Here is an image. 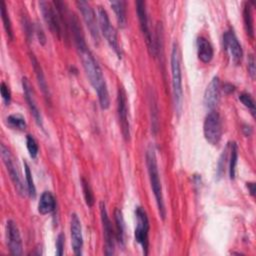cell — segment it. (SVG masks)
Segmentation results:
<instances>
[{
  "label": "cell",
  "instance_id": "6da1fadb",
  "mask_svg": "<svg viewBox=\"0 0 256 256\" xmlns=\"http://www.w3.org/2000/svg\"><path fill=\"white\" fill-rule=\"evenodd\" d=\"M70 24H71L72 33L74 36L76 49H77L79 58L81 60L82 66L85 70V73L89 79V82L91 83V85L93 86V88L95 89L98 95L100 107L102 109H107L110 105V99H109V93H108L107 85H106L102 70L85 42L78 19L72 16L70 18Z\"/></svg>",
  "mask_w": 256,
  "mask_h": 256
},
{
  "label": "cell",
  "instance_id": "7a4b0ae2",
  "mask_svg": "<svg viewBox=\"0 0 256 256\" xmlns=\"http://www.w3.org/2000/svg\"><path fill=\"white\" fill-rule=\"evenodd\" d=\"M145 158H146V166H147V171H148V175H149L150 185H151V188H152L155 200H156V204L158 207L160 217L164 220L165 216H166V210H165V205H164L162 186H161V181H160V176H159V171H158L155 148L152 144H150L148 146V148L146 150Z\"/></svg>",
  "mask_w": 256,
  "mask_h": 256
},
{
  "label": "cell",
  "instance_id": "3957f363",
  "mask_svg": "<svg viewBox=\"0 0 256 256\" xmlns=\"http://www.w3.org/2000/svg\"><path fill=\"white\" fill-rule=\"evenodd\" d=\"M171 75H172V91L175 109L177 113H180L182 107L183 89H182V73L180 65V51L178 44L173 43L171 51Z\"/></svg>",
  "mask_w": 256,
  "mask_h": 256
},
{
  "label": "cell",
  "instance_id": "277c9868",
  "mask_svg": "<svg viewBox=\"0 0 256 256\" xmlns=\"http://www.w3.org/2000/svg\"><path fill=\"white\" fill-rule=\"evenodd\" d=\"M0 152H1V158L3 160V163L6 167V170L10 176V179L17 191V193L21 196L24 197L28 192L27 188L24 186L21 173L19 170L18 165L15 162V158L10 152V150L2 143L0 145Z\"/></svg>",
  "mask_w": 256,
  "mask_h": 256
},
{
  "label": "cell",
  "instance_id": "5b68a950",
  "mask_svg": "<svg viewBox=\"0 0 256 256\" xmlns=\"http://www.w3.org/2000/svg\"><path fill=\"white\" fill-rule=\"evenodd\" d=\"M98 22H99V29L102 32L103 36L105 37L106 41L108 42L110 47L114 50V52L117 54L118 58H121L122 53L117 40V32L109 20L107 11L101 6L98 7Z\"/></svg>",
  "mask_w": 256,
  "mask_h": 256
},
{
  "label": "cell",
  "instance_id": "8992f818",
  "mask_svg": "<svg viewBox=\"0 0 256 256\" xmlns=\"http://www.w3.org/2000/svg\"><path fill=\"white\" fill-rule=\"evenodd\" d=\"M136 216V227H135V240L142 247L144 255L148 254V234H149V220L145 210L138 206L135 210Z\"/></svg>",
  "mask_w": 256,
  "mask_h": 256
},
{
  "label": "cell",
  "instance_id": "52a82bcc",
  "mask_svg": "<svg viewBox=\"0 0 256 256\" xmlns=\"http://www.w3.org/2000/svg\"><path fill=\"white\" fill-rule=\"evenodd\" d=\"M203 133L206 141L211 145H217L222 136V126L221 119L217 112H209L204 120Z\"/></svg>",
  "mask_w": 256,
  "mask_h": 256
},
{
  "label": "cell",
  "instance_id": "ba28073f",
  "mask_svg": "<svg viewBox=\"0 0 256 256\" xmlns=\"http://www.w3.org/2000/svg\"><path fill=\"white\" fill-rule=\"evenodd\" d=\"M127 95L125 89L119 86L117 91V112L119 118V124L121 132L125 140L130 139V123L128 117V106H127Z\"/></svg>",
  "mask_w": 256,
  "mask_h": 256
},
{
  "label": "cell",
  "instance_id": "9c48e42d",
  "mask_svg": "<svg viewBox=\"0 0 256 256\" xmlns=\"http://www.w3.org/2000/svg\"><path fill=\"white\" fill-rule=\"evenodd\" d=\"M76 5L83 17V20L92 36V38L94 39L95 42H99L100 40V36H99V24H97V20H96V15L95 12L93 10V8L91 7V5L84 0H80V1H76Z\"/></svg>",
  "mask_w": 256,
  "mask_h": 256
},
{
  "label": "cell",
  "instance_id": "30bf717a",
  "mask_svg": "<svg viewBox=\"0 0 256 256\" xmlns=\"http://www.w3.org/2000/svg\"><path fill=\"white\" fill-rule=\"evenodd\" d=\"M100 215H101L103 235H104V240H105V254L112 255V254H114V250H115L116 234L113 230L111 221L108 217L105 203L103 201L100 202Z\"/></svg>",
  "mask_w": 256,
  "mask_h": 256
},
{
  "label": "cell",
  "instance_id": "8fae6325",
  "mask_svg": "<svg viewBox=\"0 0 256 256\" xmlns=\"http://www.w3.org/2000/svg\"><path fill=\"white\" fill-rule=\"evenodd\" d=\"M145 2L144 1H137L136 2V9H137V15H138V19H139V23H140V28L141 31L144 35L145 41L147 43V46L150 50V52L153 55H156V46L153 40V37L151 35L150 29H149V20H148V16H147V11H146V6H145Z\"/></svg>",
  "mask_w": 256,
  "mask_h": 256
},
{
  "label": "cell",
  "instance_id": "7c38bea8",
  "mask_svg": "<svg viewBox=\"0 0 256 256\" xmlns=\"http://www.w3.org/2000/svg\"><path fill=\"white\" fill-rule=\"evenodd\" d=\"M6 239L7 246L12 255L22 254V240L17 224L13 220H8L6 223Z\"/></svg>",
  "mask_w": 256,
  "mask_h": 256
},
{
  "label": "cell",
  "instance_id": "4fadbf2b",
  "mask_svg": "<svg viewBox=\"0 0 256 256\" xmlns=\"http://www.w3.org/2000/svg\"><path fill=\"white\" fill-rule=\"evenodd\" d=\"M223 43H224V48L231 55L233 62L235 64H238L242 59L243 51H242V47L232 29L227 30L223 34Z\"/></svg>",
  "mask_w": 256,
  "mask_h": 256
},
{
  "label": "cell",
  "instance_id": "5bb4252c",
  "mask_svg": "<svg viewBox=\"0 0 256 256\" xmlns=\"http://www.w3.org/2000/svg\"><path fill=\"white\" fill-rule=\"evenodd\" d=\"M70 232H71V243L74 254L77 256L82 255L83 248V237H82V227L81 222L77 214L73 213L70 219Z\"/></svg>",
  "mask_w": 256,
  "mask_h": 256
},
{
  "label": "cell",
  "instance_id": "9a60e30c",
  "mask_svg": "<svg viewBox=\"0 0 256 256\" xmlns=\"http://www.w3.org/2000/svg\"><path fill=\"white\" fill-rule=\"evenodd\" d=\"M22 87H23V91H24V97H25V100L28 104V107L36 121V123L42 127L43 126V120H42V116H41V112L36 104V101H35V97H34V92H33V89H32V86L29 82V80L26 78V77H23L22 78Z\"/></svg>",
  "mask_w": 256,
  "mask_h": 256
},
{
  "label": "cell",
  "instance_id": "2e32d148",
  "mask_svg": "<svg viewBox=\"0 0 256 256\" xmlns=\"http://www.w3.org/2000/svg\"><path fill=\"white\" fill-rule=\"evenodd\" d=\"M220 98V80L214 76L208 84L204 94V104L208 109H213Z\"/></svg>",
  "mask_w": 256,
  "mask_h": 256
},
{
  "label": "cell",
  "instance_id": "e0dca14e",
  "mask_svg": "<svg viewBox=\"0 0 256 256\" xmlns=\"http://www.w3.org/2000/svg\"><path fill=\"white\" fill-rule=\"evenodd\" d=\"M197 54L203 63H209L213 58V47L205 37H199L197 39Z\"/></svg>",
  "mask_w": 256,
  "mask_h": 256
},
{
  "label": "cell",
  "instance_id": "ac0fdd59",
  "mask_svg": "<svg viewBox=\"0 0 256 256\" xmlns=\"http://www.w3.org/2000/svg\"><path fill=\"white\" fill-rule=\"evenodd\" d=\"M55 198L49 191H44L41 196L40 200L38 202V212L42 215L49 214L55 209Z\"/></svg>",
  "mask_w": 256,
  "mask_h": 256
},
{
  "label": "cell",
  "instance_id": "d6986e66",
  "mask_svg": "<svg viewBox=\"0 0 256 256\" xmlns=\"http://www.w3.org/2000/svg\"><path fill=\"white\" fill-rule=\"evenodd\" d=\"M30 59H31L32 66H33V69H34L35 74H36V78H37L38 84H39V86H40V88H41L43 94L45 95V97H48V98H49L48 86H47V82H46V80H45V77H44L42 68H41L39 62L37 61V59L35 58V56H34L33 54H30Z\"/></svg>",
  "mask_w": 256,
  "mask_h": 256
},
{
  "label": "cell",
  "instance_id": "ffe728a7",
  "mask_svg": "<svg viewBox=\"0 0 256 256\" xmlns=\"http://www.w3.org/2000/svg\"><path fill=\"white\" fill-rule=\"evenodd\" d=\"M111 7L113 11L115 12L116 19L118 22V25L121 28H124L127 23V17H126V9H125V1H112Z\"/></svg>",
  "mask_w": 256,
  "mask_h": 256
},
{
  "label": "cell",
  "instance_id": "44dd1931",
  "mask_svg": "<svg viewBox=\"0 0 256 256\" xmlns=\"http://www.w3.org/2000/svg\"><path fill=\"white\" fill-rule=\"evenodd\" d=\"M114 219L116 223V239L119 241L120 244H124L125 242V225L123 214L120 209H115L114 211Z\"/></svg>",
  "mask_w": 256,
  "mask_h": 256
},
{
  "label": "cell",
  "instance_id": "7402d4cb",
  "mask_svg": "<svg viewBox=\"0 0 256 256\" xmlns=\"http://www.w3.org/2000/svg\"><path fill=\"white\" fill-rule=\"evenodd\" d=\"M243 20H244V26L247 35L250 38L254 37V27H253V17H252V11L249 3H245L244 9H243Z\"/></svg>",
  "mask_w": 256,
  "mask_h": 256
},
{
  "label": "cell",
  "instance_id": "603a6c76",
  "mask_svg": "<svg viewBox=\"0 0 256 256\" xmlns=\"http://www.w3.org/2000/svg\"><path fill=\"white\" fill-rule=\"evenodd\" d=\"M6 123L9 127L13 128V129H17V130H25L26 128V122L25 119L19 115V114H13L7 117L6 119Z\"/></svg>",
  "mask_w": 256,
  "mask_h": 256
},
{
  "label": "cell",
  "instance_id": "cb8c5ba5",
  "mask_svg": "<svg viewBox=\"0 0 256 256\" xmlns=\"http://www.w3.org/2000/svg\"><path fill=\"white\" fill-rule=\"evenodd\" d=\"M0 11H1V18H2V22L4 25V28L8 34V37L10 39H13V32H12V26H11V21L9 18V14L8 11L6 9V4L4 1L0 2Z\"/></svg>",
  "mask_w": 256,
  "mask_h": 256
},
{
  "label": "cell",
  "instance_id": "d4e9b609",
  "mask_svg": "<svg viewBox=\"0 0 256 256\" xmlns=\"http://www.w3.org/2000/svg\"><path fill=\"white\" fill-rule=\"evenodd\" d=\"M230 161H229V176L230 179L235 178V170H236V164L238 159V150L236 143H231V149H230Z\"/></svg>",
  "mask_w": 256,
  "mask_h": 256
},
{
  "label": "cell",
  "instance_id": "484cf974",
  "mask_svg": "<svg viewBox=\"0 0 256 256\" xmlns=\"http://www.w3.org/2000/svg\"><path fill=\"white\" fill-rule=\"evenodd\" d=\"M24 168H25V178H26V188L28 195L31 198L36 197V188L34 185V181L32 178V173L30 171V168L26 162H24Z\"/></svg>",
  "mask_w": 256,
  "mask_h": 256
},
{
  "label": "cell",
  "instance_id": "4316f807",
  "mask_svg": "<svg viewBox=\"0 0 256 256\" xmlns=\"http://www.w3.org/2000/svg\"><path fill=\"white\" fill-rule=\"evenodd\" d=\"M81 186H82V191H83V195H84L86 204L89 207H92L94 204V195H93V192H92V189H91L89 183L84 178L81 179Z\"/></svg>",
  "mask_w": 256,
  "mask_h": 256
},
{
  "label": "cell",
  "instance_id": "83f0119b",
  "mask_svg": "<svg viewBox=\"0 0 256 256\" xmlns=\"http://www.w3.org/2000/svg\"><path fill=\"white\" fill-rule=\"evenodd\" d=\"M26 146L29 152V155L31 156V158H36L38 155V144L37 141L35 140V138L32 135H27L26 136Z\"/></svg>",
  "mask_w": 256,
  "mask_h": 256
},
{
  "label": "cell",
  "instance_id": "f1b7e54d",
  "mask_svg": "<svg viewBox=\"0 0 256 256\" xmlns=\"http://www.w3.org/2000/svg\"><path fill=\"white\" fill-rule=\"evenodd\" d=\"M239 100L245 107H247L250 110L252 116H255V103L251 95L248 93H241L239 95Z\"/></svg>",
  "mask_w": 256,
  "mask_h": 256
},
{
  "label": "cell",
  "instance_id": "f546056e",
  "mask_svg": "<svg viewBox=\"0 0 256 256\" xmlns=\"http://www.w3.org/2000/svg\"><path fill=\"white\" fill-rule=\"evenodd\" d=\"M0 93H1L2 99H3V101L5 102V104H6V105H9L10 99H11V94H10L9 88L7 87V85H6L4 82H2L1 85H0Z\"/></svg>",
  "mask_w": 256,
  "mask_h": 256
},
{
  "label": "cell",
  "instance_id": "4dcf8cb0",
  "mask_svg": "<svg viewBox=\"0 0 256 256\" xmlns=\"http://www.w3.org/2000/svg\"><path fill=\"white\" fill-rule=\"evenodd\" d=\"M64 243H65V236L63 233H60L56 239V254L61 256L64 251Z\"/></svg>",
  "mask_w": 256,
  "mask_h": 256
},
{
  "label": "cell",
  "instance_id": "1f68e13d",
  "mask_svg": "<svg viewBox=\"0 0 256 256\" xmlns=\"http://www.w3.org/2000/svg\"><path fill=\"white\" fill-rule=\"evenodd\" d=\"M227 148L226 147L224 150H223V153L221 154L220 156V159H219V162H218V169H217V174L218 176L220 177V175L222 174V171H223V168L225 166V160L227 158Z\"/></svg>",
  "mask_w": 256,
  "mask_h": 256
},
{
  "label": "cell",
  "instance_id": "d6a6232c",
  "mask_svg": "<svg viewBox=\"0 0 256 256\" xmlns=\"http://www.w3.org/2000/svg\"><path fill=\"white\" fill-rule=\"evenodd\" d=\"M248 72L251 76L252 79L255 78V73H256V69H255V59L253 54H250L248 56Z\"/></svg>",
  "mask_w": 256,
  "mask_h": 256
},
{
  "label": "cell",
  "instance_id": "836d02e7",
  "mask_svg": "<svg viewBox=\"0 0 256 256\" xmlns=\"http://www.w3.org/2000/svg\"><path fill=\"white\" fill-rule=\"evenodd\" d=\"M37 34H38V38H39V42H41V44H45V36L43 34V31L39 28H37Z\"/></svg>",
  "mask_w": 256,
  "mask_h": 256
},
{
  "label": "cell",
  "instance_id": "e575fe53",
  "mask_svg": "<svg viewBox=\"0 0 256 256\" xmlns=\"http://www.w3.org/2000/svg\"><path fill=\"white\" fill-rule=\"evenodd\" d=\"M247 188L249 189L250 194H251L252 196H254V195H255V191H256V189H255V184H254V183H247Z\"/></svg>",
  "mask_w": 256,
  "mask_h": 256
},
{
  "label": "cell",
  "instance_id": "d590c367",
  "mask_svg": "<svg viewBox=\"0 0 256 256\" xmlns=\"http://www.w3.org/2000/svg\"><path fill=\"white\" fill-rule=\"evenodd\" d=\"M234 90V86L231 85V84H225L224 85V91L227 92V93H230V92H233Z\"/></svg>",
  "mask_w": 256,
  "mask_h": 256
}]
</instances>
